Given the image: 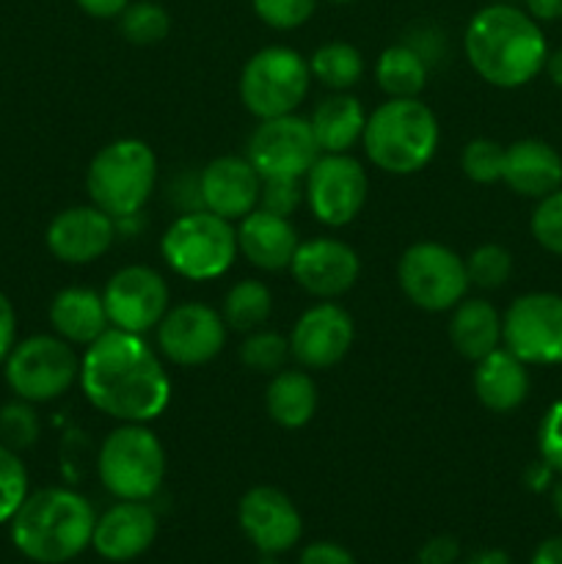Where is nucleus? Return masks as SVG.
<instances>
[{"label":"nucleus","mask_w":562,"mask_h":564,"mask_svg":"<svg viewBox=\"0 0 562 564\" xmlns=\"http://www.w3.org/2000/svg\"><path fill=\"white\" fill-rule=\"evenodd\" d=\"M116 235H119L116 220L105 209H99L97 204H75L61 209L50 220L44 242L61 264L80 268L102 259L116 242Z\"/></svg>","instance_id":"19"},{"label":"nucleus","mask_w":562,"mask_h":564,"mask_svg":"<svg viewBox=\"0 0 562 564\" xmlns=\"http://www.w3.org/2000/svg\"><path fill=\"white\" fill-rule=\"evenodd\" d=\"M402 42L411 44V47L422 55L424 64H428L430 69H433L435 64H441V61H446V39L439 28L417 25L411 33H408V39H402Z\"/></svg>","instance_id":"42"},{"label":"nucleus","mask_w":562,"mask_h":564,"mask_svg":"<svg viewBox=\"0 0 562 564\" xmlns=\"http://www.w3.org/2000/svg\"><path fill=\"white\" fill-rule=\"evenodd\" d=\"M529 229H532L534 242L543 251L562 257V187L540 198L532 213V220H529Z\"/></svg>","instance_id":"39"},{"label":"nucleus","mask_w":562,"mask_h":564,"mask_svg":"<svg viewBox=\"0 0 562 564\" xmlns=\"http://www.w3.org/2000/svg\"><path fill=\"white\" fill-rule=\"evenodd\" d=\"M226 336H229V328L218 308L202 301L176 303L154 328L158 352L163 361L187 369L215 361L226 347Z\"/></svg>","instance_id":"13"},{"label":"nucleus","mask_w":562,"mask_h":564,"mask_svg":"<svg viewBox=\"0 0 562 564\" xmlns=\"http://www.w3.org/2000/svg\"><path fill=\"white\" fill-rule=\"evenodd\" d=\"M75 3L94 20H116L132 0H75Z\"/></svg>","instance_id":"47"},{"label":"nucleus","mask_w":562,"mask_h":564,"mask_svg":"<svg viewBox=\"0 0 562 564\" xmlns=\"http://www.w3.org/2000/svg\"><path fill=\"white\" fill-rule=\"evenodd\" d=\"M303 202V180H290V176H270L262 180V191H259V207L268 209L273 215H292L301 209Z\"/></svg>","instance_id":"40"},{"label":"nucleus","mask_w":562,"mask_h":564,"mask_svg":"<svg viewBox=\"0 0 562 564\" xmlns=\"http://www.w3.org/2000/svg\"><path fill=\"white\" fill-rule=\"evenodd\" d=\"M39 435H42V422H39L33 402L17 400L14 397V400L0 408V444H6L14 452H22L36 444Z\"/></svg>","instance_id":"35"},{"label":"nucleus","mask_w":562,"mask_h":564,"mask_svg":"<svg viewBox=\"0 0 562 564\" xmlns=\"http://www.w3.org/2000/svg\"><path fill=\"white\" fill-rule=\"evenodd\" d=\"M320 405L317 383L306 369H281L270 375V383L264 389V411L279 427L301 430L314 419Z\"/></svg>","instance_id":"28"},{"label":"nucleus","mask_w":562,"mask_h":564,"mask_svg":"<svg viewBox=\"0 0 562 564\" xmlns=\"http://www.w3.org/2000/svg\"><path fill=\"white\" fill-rule=\"evenodd\" d=\"M551 507L562 518V474H556L554 485H551Z\"/></svg>","instance_id":"52"},{"label":"nucleus","mask_w":562,"mask_h":564,"mask_svg":"<svg viewBox=\"0 0 562 564\" xmlns=\"http://www.w3.org/2000/svg\"><path fill=\"white\" fill-rule=\"evenodd\" d=\"M328 3H336V6H347V3H356V0H328Z\"/></svg>","instance_id":"54"},{"label":"nucleus","mask_w":562,"mask_h":564,"mask_svg":"<svg viewBox=\"0 0 562 564\" xmlns=\"http://www.w3.org/2000/svg\"><path fill=\"white\" fill-rule=\"evenodd\" d=\"M397 284L422 312H450L468 292L466 259L444 242H413L397 262Z\"/></svg>","instance_id":"10"},{"label":"nucleus","mask_w":562,"mask_h":564,"mask_svg":"<svg viewBox=\"0 0 562 564\" xmlns=\"http://www.w3.org/2000/svg\"><path fill=\"white\" fill-rule=\"evenodd\" d=\"M309 86H312L309 58L284 44H270V47L257 50L246 61L237 91H240V102L246 105L248 113L262 121L298 113Z\"/></svg>","instance_id":"8"},{"label":"nucleus","mask_w":562,"mask_h":564,"mask_svg":"<svg viewBox=\"0 0 562 564\" xmlns=\"http://www.w3.org/2000/svg\"><path fill=\"white\" fill-rule=\"evenodd\" d=\"M523 11H527L532 20L543 22H560L562 20V0H521Z\"/></svg>","instance_id":"48"},{"label":"nucleus","mask_w":562,"mask_h":564,"mask_svg":"<svg viewBox=\"0 0 562 564\" xmlns=\"http://www.w3.org/2000/svg\"><path fill=\"white\" fill-rule=\"evenodd\" d=\"M441 127L430 105L419 97L386 99L367 116L361 147L375 169L391 176H411L435 158Z\"/></svg>","instance_id":"4"},{"label":"nucleus","mask_w":562,"mask_h":564,"mask_svg":"<svg viewBox=\"0 0 562 564\" xmlns=\"http://www.w3.org/2000/svg\"><path fill=\"white\" fill-rule=\"evenodd\" d=\"M91 501L69 488H42L25 496L9 521L11 543L25 560L36 564H64L91 545Z\"/></svg>","instance_id":"3"},{"label":"nucleus","mask_w":562,"mask_h":564,"mask_svg":"<svg viewBox=\"0 0 562 564\" xmlns=\"http://www.w3.org/2000/svg\"><path fill=\"white\" fill-rule=\"evenodd\" d=\"M501 182L521 198H545L562 187V154L540 138H521L505 147Z\"/></svg>","instance_id":"23"},{"label":"nucleus","mask_w":562,"mask_h":564,"mask_svg":"<svg viewBox=\"0 0 562 564\" xmlns=\"http://www.w3.org/2000/svg\"><path fill=\"white\" fill-rule=\"evenodd\" d=\"M457 556H461V543L450 534H439L419 549L417 564H455Z\"/></svg>","instance_id":"43"},{"label":"nucleus","mask_w":562,"mask_h":564,"mask_svg":"<svg viewBox=\"0 0 562 564\" xmlns=\"http://www.w3.org/2000/svg\"><path fill=\"white\" fill-rule=\"evenodd\" d=\"M158 516L147 501H116L94 523L91 549L108 562H132L152 549Z\"/></svg>","instance_id":"21"},{"label":"nucleus","mask_w":562,"mask_h":564,"mask_svg":"<svg viewBox=\"0 0 562 564\" xmlns=\"http://www.w3.org/2000/svg\"><path fill=\"white\" fill-rule=\"evenodd\" d=\"M165 449L149 424H119L97 455L99 482L119 501H149L165 479Z\"/></svg>","instance_id":"7"},{"label":"nucleus","mask_w":562,"mask_h":564,"mask_svg":"<svg viewBox=\"0 0 562 564\" xmlns=\"http://www.w3.org/2000/svg\"><path fill=\"white\" fill-rule=\"evenodd\" d=\"M6 386L17 400L53 402L80 378V356L69 341L55 334H33L11 347L3 361Z\"/></svg>","instance_id":"9"},{"label":"nucleus","mask_w":562,"mask_h":564,"mask_svg":"<svg viewBox=\"0 0 562 564\" xmlns=\"http://www.w3.org/2000/svg\"><path fill=\"white\" fill-rule=\"evenodd\" d=\"M290 358V339L284 334H279V330H251V334H246V339L240 345L242 367L257 375L281 372Z\"/></svg>","instance_id":"33"},{"label":"nucleus","mask_w":562,"mask_h":564,"mask_svg":"<svg viewBox=\"0 0 562 564\" xmlns=\"http://www.w3.org/2000/svg\"><path fill=\"white\" fill-rule=\"evenodd\" d=\"M50 325H53L55 336L69 341L72 347L86 350L91 341H97L110 328L102 292H94L88 286L61 290L50 303Z\"/></svg>","instance_id":"25"},{"label":"nucleus","mask_w":562,"mask_h":564,"mask_svg":"<svg viewBox=\"0 0 562 564\" xmlns=\"http://www.w3.org/2000/svg\"><path fill=\"white\" fill-rule=\"evenodd\" d=\"M501 345L527 367L562 364V295H518L501 314Z\"/></svg>","instance_id":"12"},{"label":"nucleus","mask_w":562,"mask_h":564,"mask_svg":"<svg viewBox=\"0 0 562 564\" xmlns=\"http://www.w3.org/2000/svg\"><path fill=\"white\" fill-rule=\"evenodd\" d=\"M298 246H301V237L284 215L257 207L246 218L237 220V251L242 259H248V264L264 273L290 270Z\"/></svg>","instance_id":"22"},{"label":"nucleus","mask_w":562,"mask_h":564,"mask_svg":"<svg viewBox=\"0 0 562 564\" xmlns=\"http://www.w3.org/2000/svg\"><path fill=\"white\" fill-rule=\"evenodd\" d=\"M468 564H512V562H510V556L505 554V551L490 549V551H483V554L474 556V560Z\"/></svg>","instance_id":"51"},{"label":"nucleus","mask_w":562,"mask_h":564,"mask_svg":"<svg viewBox=\"0 0 562 564\" xmlns=\"http://www.w3.org/2000/svg\"><path fill=\"white\" fill-rule=\"evenodd\" d=\"M468 286L483 292L501 290L512 275V253L499 242H483L466 257Z\"/></svg>","instance_id":"34"},{"label":"nucleus","mask_w":562,"mask_h":564,"mask_svg":"<svg viewBox=\"0 0 562 564\" xmlns=\"http://www.w3.org/2000/svg\"><path fill=\"white\" fill-rule=\"evenodd\" d=\"M237 521L259 554H284L298 545L303 534V518L295 501L273 485H257L246 490L237 505Z\"/></svg>","instance_id":"18"},{"label":"nucleus","mask_w":562,"mask_h":564,"mask_svg":"<svg viewBox=\"0 0 562 564\" xmlns=\"http://www.w3.org/2000/svg\"><path fill=\"white\" fill-rule=\"evenodd\" d=\"M259 191H262V176L248 158L220 154L198 171L202 207L231 224L259 207Z\"/></svg>","instance_id":"20"},{"label":"nucleus","mask_w":562,"mask_h":564,"mask_svg":"<svg viewBox=\"0 0 562 564\" xmlns=\"http://www.w3.org/2000/svg\"><path fill=\"white\" fill-rule=\"evenodd\" d=\"M369 198L367 169L350 152L320 154L303 176V202L314 220L342 229L361 215Z\"/></svg>","instance_id":"11"},{"label":"nucleus","mask_w":562,"mask_h":564,"mask_svg":"<svg viewBox=\"0 0 562 564\" xmlns=\"http://www.w3.org/2000/svg\"><path fill=\"white\" fill-rule=\"evenodd\" d=\"M290 356L301 369H331L350 352L356 323L336 301H320L295 319L290 330Z\"/></svg>","instance_id":"16"},{"label":"nucleus","mask_w":562,"mask_h":564,"mask_svg":"<svg viewBox=\"0 0 562 564\" xmlns=\"http://www.w3.org/2000/svg\"><path fill=\"white\" fill-rule=\"evenodd\" d=\"M257 564H279V560H275V556H270V554H264Z\"/></svg>","instance_id":"53"},{"label":"nucleus","mask_w":562,"mask_h":564,"mask_svg":"<svg viewBox=\"0 0 562 564\" xmlns=\"http://www.w3.org/2000/svg\"><path fill=\"white\" fill-rule=\"evenodd\" d=\"M86 400L119 424H149L171 402V378L163 356L143 336L108 328L80 356Z\"/></svg>","instance_id":"1"},{"label":"nucleus","mask_w":562,"mask_h":564,"mask_svg":"<svg viewBox=\"0 0 562 564\" xmlns=\"http://www.w3.org/2000/svg\"><path fill=\"white\" fill-rule=\"evenodd\" d=\"M17 345V312L9 297L0 292V364L9 358L11 347Z\"/></svg>","instance_id":"45"},{"label":"nucleus","mask_w":562,"mask_h":564,"mask_svg":"<svg viewBox=\"0 0 562 564\" xmlns=\"http://www.w3.org/2000/svg\"><path fill=\"white\" fill-rule=\"evenodd\" d=\"M468 66L496 88H521L543 72L549 42L538 20L516 3H488L463 31Z\"/></svg>","instance_id":"2"},{"label":"nucleus","mask_w":562,"mask_h":564,"mask_svg":"<svg viewBox=\"0 0 562 564\" xmlns=\"http://www.w3.org/2000/svg\"><path fill=\"white\" fill-rule=\"evenodd\" d=\"M430 66L422 55L406 42H397L386 47L375 61V83L389 99H411L419 97L428 86Z\"/></svg>","instance_id":"29"},{"label":"nucleus","mask_w":562,"mask_h":564,"mask_svg":"<svg viewBox=\"0 0 562 564\" xmlns=\"http://www.w3.org/2000/svg\"><path fill=\"white\" fill-rule=\"evenodd\" d=\"M320 0H251L253 14L273 31H295L306 25Z\"/></svg>","instance_id":"38"},{"label":"nucleus","mask_w":562,"mask_h":564,"mask_svg":"<svg viewBox=\"0 0 562 564\" xmlns=\"http://www.w3.org/2000/svg\"><path fill=\"white\" fill-rule=\"evenodd\" d=\"M309 124H312L314 141L323 154L350 152L364 135L367 110H364L361 99L353 97L350 91H331L312 110Z\"/></svg>","instance_id":"26"},{"label":"nucleus","mask_w":562,"mask_h":564,"mask_svg":"<svg viewBox=\"0 0 562 564\" xmlns=\"http://www.w3.org/2000/svg\"><path fill=\"white\" fill-rule=\"evenodd\" d=\"M158 185V158L141 138H119L99 149L86 171L91 204L114 220L141 215Z\"/></svg>","instance_id":"5"},{"label":"nucleus","mask_w":562,"mask_h":564,"mask_svg":"<svg viewBox=\"0 0 562 564\" xmlns=\"http://www.w3.org/2000/svg\"><path fill=\"white\" fill-rule=\"evenodd\" d=\"M110 328L147 336L171 308L169 281L149 264H127L116 270L102 290Z\"/></svg>","instance_id":"14"},{"label":"nucleus","mask_w":562,"mask_h":564,"mask_svg":"<svg viewBox=\"0 0 562 564\" xmlns=\"http://www.w3.org/2000/svg\"><path fill=\"white\" fill-rule=\"evenodd\" d=\"M452 347L466 361L477 364L488 352L501 347V314L485 297H463L455 308H450V325H446Z\"/></svg>","instance_id":"27"},{"label":"nucleus","mask_w":562,"mask_h":564,"mask_svg":"<svg viewBox=\"0 0 562 564\" xmlns=\"http://www.w3.org/2000/svg\"><path fill=\"white\" fill-rule=\"evenodd\" d=\"M320 154L323 152L314 141L312 124L298 113L262 119L246 147V158L251 160L262 180H270V176L303 180Z\"/></svg>","instance_id":"15"},{"label":"nucleus","mask_w":562,"mask_h":564,"mask_svg":"<svg viewBox=\"0 0 562 564\" xmlns=\"http://www.w3.org/2000/svg\"><path fill=\"white\" fill-rule=\"evenodd\" d=\"M554 479H556V471L549 466V463L540 460V457L534 463H529L527 471H523V485H527L529 490H534V494H543V490H551Z\"/></svg>","instance_id":"46"},{"label":"nucleus","mask_w":562,"mask_h":564,"mask_svg":"<svg viewBox=\"0 0 562 564\" xmlns=\"http://www.w3.org/2000/svg\"><path fill=\"white\" fill-rule=\"evenodd\" d=\"M309 72L328 91H350L364 77V55L350 42H325L309 58Z\"/></svg>","instance_id":"31"},{"label":"nucleus","mask_w":562,"mask_h":564,"mask_svg":"<svg viewBox=\"0 0 562 564\" xmlns=\"http://www.w3.org/2000/svg\"><path fill=\"white\" fill-rule=\"evenodd\" d=\"M171 273L187 281H213L229 273L237 259V226L209 209H191L171 220L160 240Z\"/></svg>","instance_id":"6"},{"label":"nucleus","mask_w":562,"mask_h":564,"mask_svg":"<svg viewBox=\"0 0 562 564\" xmlns=\"http://www.w3.org/2000/svg\"><path fill=\"white\" fill-rule=\"evenodd\" d=\"M28 496V468L14 449L0 444V527L14 518Z\"/></svg>","instance_id":"37"},{"label":"nucleus","mask_w":562,"mask_h":564,"mask_svg":"<svg viewBox=\"0 0 562 564\" xmlns=\"http://www.w3.org/2000/svg\"><path fill=\"white\" fill-rule=\"evenodd\" d=\"M496 3H516V6H521V0H496Z\"/></svg>","instance_id":"55"},{"label":"nucleus","mask_w":562,"mask_h":564,"mask_svg":"<svg viewBox=\"0 0 562 564\" xmlns=\"http://www.w3.org/2000/svg\"><path fill=\"white\" fill-rule=\"evenodd\" d=\"M474 394L490 413H512L529 397V367L505 345L474 364Z\"/></svg>","instance_id":"24"},{"label":"nucleus","mask_w":562,"mask_h":564,"mask_svg":"<svg viewBox=\"0 0 562 564\" xmlns=\"http://www.w3.org/2000/svg\"><path fill=\"white\" fill-rule=\"evenodd\" d=\"M218 312L224 317L226 328L237 330V334H251V330L264 328V323L270 319L273 292L264 281L242 279L229 286Z\"/></svg>","instance_id":"30"},{"label":"nucleus","mask_w":562,"mask_h":564,"mask_svg":"<svg viewBox=\"0 0 562 564\" xmlns=\"http://www.w3.org/2000/svg\"><path fill=\"white\" fill-rule=\"evenodd\" d=\"M116 20L121 36L136 47H152L171 33V14L158 0H132Z\"/></svg>","instance_id":"32"},{"label":"nucleus","mask_w":562,"mask_h":564,"mask_svg":"<svg viewBox=\"0 0 562 564\" xmlns=\"http://www.w3.org/2000/svg\"><path fill=\"white\" fill-rule=\"evenodd\" d=\"M290 273L295 284L317 301H336L356 286L361 275V259L356 248L339 237H312L301 240Z\"/></svg>","instance_id":"17"},{"label":"nucleus","mask_w":562,"mask_h":564,"mask_svg":"<svg viewBox=\"0 0 562 564\" xmlns=\"http://www.w3.org/2000/svg\"><path fill=\"white\" fill-rule=\"evenodd\" d=\"M538 457L562 474V400L551 402L538 427Z\"/></svg>","instance_id":"41"},{"label":"nucleus","mask_w":562,"mask_h":564,"mask_svg":"<svg viewBox=\"0 0 562 564\" xmlns=\"http://www.w3.org/2000/svg\"><path fill=\"white\" fill-rule=\"evenodd\" d=\"M529 564H562V534L543 540V543L534 549L532 562Z\"/></svg>","instance_id":"49"},{"label":"nucleus","mask_w":562,"mask_h":564,"mask_svg":"<svg viewBox=\"0 0 562 564\" xmlns=\"http://www.w3.org/2000/svg\"><path fill=\"white\" fill-rule=\"evenodd\" d=\"M461 169L466 180L474 185H494L501 182V169H505V147L494 138H474L463 147Z\"/></svg>","instance_id":"36"},{"label":"nucleus","mask_w":562,"mask_h":564,"mask_svg":"<svg viewBox=\"0 0 562 564\" xmlns=\"http://www.w3.org/2000/svg\"><path fill=\"white\" fill-rule=\"evenodd\" d=\"M298 564H356V560L339 543H312L303 549Z\"/></svg>","instance_id":"44"},{"label":"nucleus","mask_w":562,"mask_h":564,"mask_svg":"<svg viewBox=\"0 0 562 564\" xmlns=\"http://www.w3.org/2000/svg\"><path fill=\"white\" fill-rule=\"evenodd\" d=\"M543 72L549 75V80L554 83L556 88H562V47H556L554 53H549Z\"/></svg>","instance_id":"50"}]
</instances>
